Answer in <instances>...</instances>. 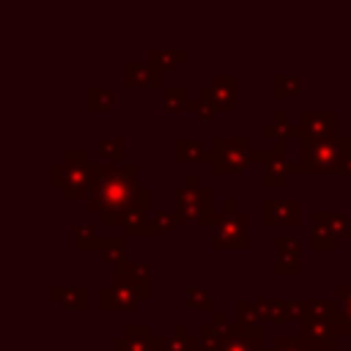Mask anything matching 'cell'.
<instances>
[{
	"label": "cell",
	"mask_w": 351,
	"mask_h": 351,
	"mask_svg": "<svg viewBox=\"0 0 351 351\" xmlns=\"http://www.w3.org/2000/svg\"><path fill=\"white\" fill-rule=\"evenodd\" d=\"M93 192L88 197V211L99 214L101 225H123L126 214L140 203L143 186L137 184V165H110L90 162Z\"/></svg>",
	"instance_id": "1"
},
{
	"label": "cell",
	"mask_w": 351,
	"mask_h": 351,
	"mask_svg": "<svg viewBox=\"0 0 351 351\" xmlns=\"http://www.w3.org/2000/svg\"><path fill=\"white\" fill-rule=\"evenodd\" d=\"M49 184L60 189L63 200H80V197L88 200L93 192V173L88 154L80 148L63 151V156L49 165Z\"/></svg>",
	"instance_id": "2"
},
{
	"label": "cell",
	"mask_w": 351,
	"mask_h": 351,
	"mask_svg": "<svg viewBox=\"0 0 351 351\" xmlns=\"http://www.w3.org/2000/svg\"><path fill=\"white\" fill-rule=\"evenodd\" d=\"M293 173H343V137L335 140H299Z\"/></svg>",
	"instance_id": "3"
},
{
	"label": "cell",
	"mask_w": 351,
	"mask_h": 351,
	"mask_svg": "<svg viewBox=\"0 0 351 351\" xmlns=\"http://www.w3.org/2000/svg\"><path fill=\"white\" fill-rule=\"evenodd\" d=\"M211 173L214 176H225V173H244L252 162H250V137H214L211 145Z\"/></svg>",
	"instance_id": "4"
},
{
	"label": "cell",
	"mask_w": 351,
	"mask_h": 351,
	"mask_svg": "<svg viewBox=\"0 0 351 351\" xmlns=\"http://www.w3.org/2000/svg\"><path fill=\"white\" fill-rule=\"evenodd\" d=\"M173 200H176V217L178 222L186 225H211L214 222V211H211V200H214V189L211 186H176L173 189Z\"/></svg>",
	"instance_id": "5"
},
{
	"label": "cell",
	"mask_w": 351,
	"mask_h": 351,
	"mask_svg": "<svg viewBox=\"0 0 351 351\" xmlns=\"http://www.w3.org/2000/svg\"><path fill=\"white\" fill-rule=\"evenodd\" d=\"M247 222H250L247 211L219 208V214H214V222H211V247L214 250H247L250 247Z\"/></svg>",
	"instance_id": "6"
},
{
	"label": "cell",
	"mask_w": 351,
	"mask_h": 351,
	"mask_svg": "<svg viewBox=\"0 0 351 351\" xmlns=\"http://www.w3.org/2000/svg\"><path fill=\"white\" fill-rule=\"evenodd\" d=\"M137 302L140 299H137L134 285L129 282L126 274H112V282L99 288V307L104 313H112V310H137Z\"/></svg>",
	"instance_id": "7"
},
{
	"label": "cell",
	"mask_w": 351,
	"mask_h": 351,
	"mask_svg": "<svg viewBox=\"0 0 351 351\" xmlns=\"http://www.w3.org/2000/svg\"><path fill=\"white\" fill-rule=\"evenodd\" d=\"M239 77L236 74H214L208 85H203L197 93L206 96L211 104H217V110L225 112H236L239 110Z\"/></svg>",
	"instance_id": "8"
},
{
	"label": "cell",
	"mask_w": 351,
	"mask_h": 351,
	"mask_svg": "<svg viewBox=\"0 0 351 351\" xmlns=\"http://www.w3.org/2000/svg\"><path fill=\"white\" fill-rule=\"evenodd\" d=\"M296 123L302 126V140H335L337 115L332 110H302Z\"/></svg>",
	"instance_id": "9"
},
{
	"label": "cell",
	"mask_w": 351,
	"mask_h": 351,
	"mask_svg": "<svg viewBox=\"0 0 351 351\" xmlns=\"http://www.w3.org/2000/svg\"><path fill=\"white\" fill-rule=\"evenodd\" d=\"M299 337L307 340V346L318 348V351H332L337 346V326L332 321L324 318H307L299 324Z\"/></svg>",
	"instance_id": "10"
},
{
	"label": "cell",
	"mask_w": 351,
	"mask_h": 351,
	"mask_svg": "<svg viewBox=\"0 0 351 351\" xmlns=\"http://www.w3.org/2000/svg\"><path fill=\"white\" fill-rule=\"evenodd\" d=\"M302 203L293 200H263L261 203V219L263 225H296L299 222Z\"/></svg>",
	"instance_id": "11"
},
{
	"label": "cell",
	"mask_w": 351,
	"mask_h": 351,
	"mask_svg": "<svg viewBox=\"0 0 351 351\" xmlns=\"http://www.w3.org/2000/svg\"><path fill=\"white\" fill-rule=\"evenodd\" d=\"M123 82L129 88H159L162 85V69L154 63H143V60H129L123 63Z\"/></svg>",
	"instance_id": "12"
},
{
	"label": "cell",
	"mask_w": 351,
	"mask_h": 351,
	"mask_svg": "<svg viewBox=\"0 0 351 351\" xmlns=\"http://www.w3.org/2000/svg\"><path fill=\"white\" fill-rule=\"evenodd\" d=\"M112 274H126L129 282L134 285V293L137 299H148L151 296V266L145 261H121L115 266H110Z\"/></svg>",
	"instance_id": "13"
},
{
	"label": "cell",
	"mask_w": 351,
	"mask_h": 351,
	"mask_svg": "<svg viewBox=\"0 0 351 351\" xmlns=\"http://www.w3.org/2000/svg\"><path fill=\"white\" fill-rule=\"evenodd\" d=\"M154 332L148 324H126L123 335H115L110 343H115L121 351H151Z\"/></svg>",
	"instance_id": "14"
},
{
	"label": "cell",
	"mask_w": 351,
	"mask_h": 351,
	"mask_svg": "<svg viewBox=\"0 0 351 351\" xmlns=\"http://www.w3.org/2000/svg\"><path fill=\"white\" fill-rule=\"evenodd\" d=\"M173 159L176 162H211V151L203 148L195 137H176L173 140Z\"/></svg>",
	"instance_id": "15"
},
{
	"label": "cell",
	"mask_w": 351,
	"mask_h": 351,
	"mask_svg": "<svg viewBox=\"0 0 351 351\" xmlns=\"http://www.w3.org/2000/svg\"><path fill=\"white\" fill-rule=\"evenodd\" d=\"M291 176H293V162H288V154H282V156L271 159V162L263 167L261 184H263V186H285Z\"/></svg>",
	"instance_id": "16"
},
{
	"label": "cell",
	"mask_w": 351,
	"mask_h": 351,
	"mask_svg": "<svg viewBox=\"0 0 351 351\" xmlns=\"http://www.w3.org/2000/svg\"><path fill=\"white\" fill-rule=\"evenodd\" d=\"M49 299H58L66 310L82 313L88 310V291L82 285H71V288H49Z\"/></svg>",
	"instance_id": "17"
},
{
	"label": "cell",
	"mask_w": 351,
	"mask_h": 351,
	"mask_svg": "<svg viewBox=\"0 0 351 351\" xmlns=\"http://www.w3.org/2000/svg\"><path fill=\"white\" fill-rule=\"evenodd\" d=\"M310 247L313 250H335L337 247V239L321 219V208H315L310 214Z\"/></svg>",
	"instance_id": "18"
},
{
	"label": "cell",
	"mask_w": 351,
	"mask_h": 351,
	"mask_svg": "<svg viewBox=\"0 0 351 351\" xmlns=\"http://www.w3.org/2000/svg\"><path fill=\"white\" fill-rule=\"evenodd\" d=\"M258 310L263 315V321H274V324H285V321H293L291 315V299H261L258 302Z\"/></svg>",
	"instance_id": "19"
},
{
	"label": "cell",
	"mask_w": 351,
	"mask_h": 351,
	"mask_svg": "<svg viewBox=\"0 0 351 351\" xmlns=\"http://www.w3.org/2000/svg\"><path fill=\"white\" fill-rule=\"evenodd\" d=\"M101 162L110 165H126V140L123 137H101L99 140Z\"/></svg>",
	"instance_id": "20"
},
{
	"label": "cell",
	"mask_w": 351,
	"mask_h": 351,
	"mask_svg": "<svg viewBox=\"0 0 351 351\" xmlns=\"http://www.w3.org/2000/svg\"><path fill=\"white\" fill-rule=\"evenodd\" d=\"M178 225V217L173 211H156L151 219H148V228H145V239H156V236H170Z\"/></svg>",
	"instance_id": "21"
},
{
	"label": "cell",
	"mask_w": 351,
	"mask_h": 351,
	"mask_svg": "<svg viewBox=\"0 0 351 351\" xmlns=\"http://www.w3.org/2000/svg\"><path fill=\"white\" fill-rule=\"evenodd\" d=\"M197 343L203 348H208V351H219L228 343V329H219L211 321H206V324L197 326Z\"/></svg>",
	"instance_id": "22"
},
{
	"label": "cell",
	"mask_w": 351,
	"mask_h": 351,
	"mask_svg": "<svg viewBox=\"0 0 351 351\" xmlns=\"http://www.w3.org/2000/svg\"><path fill=\"white\" fill-rule=\"evenodd\" d=\"M162 107L170 112H181L189 107V90L184 85H165L162 88Z\"/></svg>",
	"instance_id": "23"
},
{
	"label": "cell",
	"mask_w": 351,
	"mask_h": 351,
	"mask_svg": "<svg viewBox=\"0 0 351 351\" xmlns=\"http://www.w3.org/2000/svg\"><path fill=\"white\" fill-rule=\"evenodd\" d=\"M321 219L335 239H351V217L346 211H321Z\"/></svg>",
	"instance_id": "24"
},
{
	"label": "cell",
	"mask_w": 351,
	"mask_h": 351,
	"mask_svg": "<svg viewBox=\"0 0 351 351\" xmlns=\"http://www.w3.org/2000/svg\"><path fill=\"white\" fill-rule=\"evenodd\" d=\"M112 101H115V93H112L110 88L93 85V88L85 90V107H88L90 112H104V110L112 107Z\"/></svg>",
	"instance_id": "25"
},
{
	"label": "cell",
	"mask_w": 351,
	"mask_h": 351,
	"mask_svg": "<svg viewBox=\"0 0 351 351\" xmlns=\"http://www.w3.org/2000/svg\"><path fill=\"white\" fill-rule=\"evenodd\" d=\"M189 60V52L186 49H151L148 52V63L159 66L162 71L176 66V63H186Z\"/></svg>",
	"instance_id": "26"
},
{
	"label": "cell",
	"mask_w": 351,
	"mask_h": 351,
	"mask_svg": "<svg viewBox=\"0 0 351 351\" xmlns=\"http://www.w3.org/2000/svg\"><path fill=\"white\" fill-rule=\"evenodd\" d=\"M299 90H302L299 74H274V96H277V99L299 96Z\"/></svg>",
	"instance_id": "27"
},
{
	"label": "cell",
	"mask_w": 351,
	"mask_h": 351,
	"mask_svg": "<svg viewBox=\"0 0 351 351\" xmlns=\"http://www.w3.org/2000/svg\"><path fill=\"white\" fill-rule=\"evenodd\" d=\"M186 307L200 310V313H214V307H211V291L203 288V285H189V291H186Z\"/></svg>",
	"instance_id": "28"
},
{
	"label": "cell",
	"mask_w": 351,
	"mask_h": 351,
	"mask_svg": "<svg viewBox=\"0 0 351 351\" xmlns=\"http://www.w3.org/2000/svg\"><path fill=\"white\" fill-rule=\"evenodd\" d=\"M236 313H239V321H247L252 326H261L263 324V315L258 310V302H250V299H239L236 302Z\"/></svg>",
	"instance_id": "29"
},
{
	"label": "cell",
	"mask_w": 351,
	"mask_h": 351,
	"mask_svg": "<svg viewBox=\"0 0 351 351\" xmlns=\"http://www.w3.org/2000/svg\"><path fill=\"white\" fill-rule=\"evenodd\" d=\"M274 351H315V348L307 346V340L299 337V335H277L274 337Z\"/></svg>",
	"instance_id": "30"
},
{
	"label": "cell",
	"mask_w": 351,
	"mask_h": 351,
	"mask_svg": "<svg viewBox=\"0 0 351 351\" xmlns=\"http://www.w3.org/2000/svg\"><path fill=\"white\" fill-rule=\"evenodd\" d=\"M186 110H189V112H195V115H197L200 121H206V123L219 112V110H217V104H211V101H208L206 96H200V93H197L195 99H189V107H186Z\"/></svg>",
	"instance_id": "31"
},
{
	"label": "cell",
	"mask_w": 351,
	"mask_h": 351,
	"mask_svg": "<svg viewBox=\"0 0 351 351\" xmlns=\"http://www.w3.org/2000/svg\"><path fill=\"white\" fill-rule=\"evenodd\" d=\"M274 250H277V258H299V252H302V244H299V239L296 236H277L274 239Z\"/></svg>",
	"instance_id": "32"
},
{
	"label": "cell",
	"mask_w": 351,
	"mask_h": 351,
	"mask_svg": "<svg viewBox=\"0 0 351 351\" xmlns=\"http://www.w3.org/2000/svg\"><path fill=\"white\" fill-rule=\"evenodd\" d=\"M219 351H263V337H228Z\"/></svg>",
	"instance_id": "33"
},
{
	"label": "cell",
	"mask_w": 351,
	"mask_h": 351,
	"mask_svg": "<svg viewBox=\"0 0 351 351\" xmlns=\"http://www.w3.org/2000/svg\"><path fill=\"white\" fill-rule=\"evenodd\" d=\"M335 299L340 302V313H343V321H346V326H348V337H351V280H348V285L337 288ZM348 337H346V340H348Z\"/></svg>",
	"instance_id": "34"
},
{
	"label": "cell",
	"mask_w": 351,
	"mask_h": 351,
	"mask_svg": "<svg viewBox=\"0 0 351 351\" xmlns=\"http://www.w3.org/2000/svg\"><path fill=\"white\" fill-rule=\"evenodd\" d=\"M299 271H302L299 258H277V263H274V274H288V277H296Z\"/></svg>",
	"instance_id": "35"
},
{
	"label": "cell",
	"mask_w": 351,
	"mask_h": 351,
	"mask_svg": "<svg viewBox=\"0 0 351 351\" xmlns=\"http://www.w3.org/2000/svg\"><path fill=\"white\" fill-rule=\"evenodd\" d=\"M343 176L351 184V134L343 137Z\"/></svg>",
	"instance_id": "36"
},
{
	"label": "cell",
	"mask_w": 351,
	"mask_h": 351,
	"mask_svg": "<svg viewBox=\"0 0 351 351\" xmlns=\"http://www.w3.org/2000/svg\"><path fill=\"white\" fill-rule=\"evenodd\" d=\"M261 137H266V140H274V143H277V140H280V137H285V134H282V129H280L274 121H266V123H261Z\"/></svg>",
	"instance_id": "37"
},
{
	"label": "cell",
	"mask_w": 351,
	"mask_h": 351,
	"mask_svg": "<svg viewBox=\"0 0 351 351\" xmlns=\"http://www.w3.org/2000/svg\"><path fill=\"white\" fill-rule=\"evenodd\" d=\"M274 123H277V126H280V129H282V134H285V137H288V129H291V123H293V121H291V118H288V112H282V110H280V112H277V115H274Z\"/></svg>",
	"instance_id": "38"
},
{
	"label": "cell",
	"mask_w": 351,
	"mask_h": 351,
	"mask_svg": "<svg viewBox=\"0 0 351 351\" xmlns=\"http://www.w3.org/2000/svg\"><path fill=\"white\" fill-rule=\"evenodd\" d=\"M211 324L219 326V329H228V315H225V310H214V313H211Z\"/></svg>",
	"instance_id": "39"
},
{
	"label": "cell",
	"mask_w": 351,
	"mask_h": 351,
	"mask_svg": "<svg viewBox=\"0 0 351 351\" xmlns=\"http://www.w3.org/2000/svg\"><path fill=\"white\" fill-rule=\"evenodd\" d=\"M151 351H167V337H165V335H154Z\"/></svg>",
	"instance_id": "40"
},
{
	"label": "cell",
	"mask_w": 351,
	"mask_h": 351,
	"mask_svg": "<svg viewBox=\"0 0 351 351\" xmlns=\"http://www.w3.org/2000/svg\"><path fill=\"white\" fill-rule=\"evenodd\" d=\"M186 186H203V184H200V176H197V173H189V176H186Z\"/></svg>",
	"instance_id": "41"
},
{
	"label": "cell",
	"mask_w": 351,
	"mask_h": 351,
	"mask_svg": "<svg viewBox=\"0 0 351 351\" xmlns=\"http://www.w3.org/2000/svg\"><path fill=\"white\" fill-rule=\"evenodd\" d=\"M104 351H121V348H118V346H115V343H110V346H107V348H104Z\"/></svg>",
	"instance_id": "42"
},
{
	"label": "cell",
	"mask_w": 351,
	"mask_h": 351,
	"mask_svg": "<svg viewBox=\"0 0 351 351\" xmlns=\"http://www.w3.org/2000/svg\"><path fill=\"white\" fill-rule=\"evenodd\" d=\"M348 134H351V115H348Z\"/></svg>",
	"instance_id": "43"
},
{
	"label": "cell",
	"mask_w": 351,
	"mask_h": 351,
	"mask_svg": "<svg viewBox=\"0 0 351 351\" xmlns=\"http://www.w3.org/2000/svg\"><path fill=\"white\" fill-rule=\"evenodd\" d=\"M348 348H351V337H348Z\"/></svg>",
	"instance_id": "44"
},
{
	"label": "cell",
	"mask_w": 351,
	"mask_h": 351,
	"mask_svg": "<svg viewBox=\"0 0 351 351\" xmlns=\"http://www.w3.org/2000/svg\"><path fill=\"white\" fill-rule=\"evenodd\" d=\"M348 250H351V239H348Z\"/></svg>",
	"instance_id": "45"
},
{
	"label": "cell",
	"mask_w": 351,
	"mask_h": 351,
	"mask_svg": "<svg viewBox=\"0 0 351 351\" xmlns=\"http://www.w3.org/2000/svg\"><path fill=\"white\" fill-rule=\"evenodd\" d=\"M263 351H274V348H263Z\"/></svg>",
	"instance_id": "46"
}]
</instances>
